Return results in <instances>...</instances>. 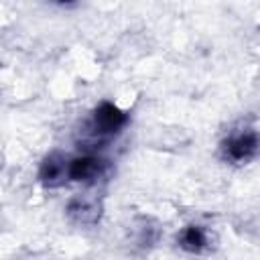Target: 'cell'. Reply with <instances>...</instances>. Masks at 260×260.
Returning a JSON list of instances; mask_svg holds the SVG:
<instances>
[{"label": "cell", "instance_id": "cell-2", "mask_svg": "<svg viewBox=\"0 0 260 260\" xmlns=\"http://www.w3.org/2000/svg\"><path fill=\"white\" fill-rule=\"evenodd\" d=\"M258 144L260 142L254 132L234 134L223 142V154H225V158H230L234 162H242V160H248L258 150Z\"/></svg>", "mask_w": 260, "mask_h": 260}, {"label": "cell", "instance_id": "cell-3", "mask_svg": "<svg viewBox=\"0 0 260 260\" xmlns=\"http://www.w3.org/2000/svg\"><path fill=\"white\" fill-rule=\"evenodd\" d=\"M104 171V160L95 156H77L67 162V179L73 181H89L100 177Z\"/></svg>", "mask_w": 260, "mask_h": 260}, {"label": "cell", "instance_id": "cell-1", "mask_svg": "<svg viewBox=\"0 0 260 260\" xmlns=\"http://www.w3.org/2000/svg\"><path fill=\"white\" fill-rule=\"evenodd\" d=\"M126 124V114H122L116 106L112 104H102L91 118V134L106 138V136H114L116 132L122 130V126Z\"/></svg>", "mask_w": 260, "mask_h": 260}, {"label": "cell", "instance_id": "cell-4", "mask_svg": "<svg viewBox=\"0 0 260 260\" xmlns=\"http://www.w3.org/2000/svg\"><path fill=\"white\" fill-rule=\"evenodd\" d=\"M65 177H67V165H65V162L55 160L53 156L45 160V165H43V169H41V179H43V183H47V185H57V183H61V179H65Z\"/></svg>", "mask_w": 260, "mask_h": 260}, {"label": "cell", "instance_id": "cell-5", "mask_svg": "<svg viewBox=\"0 0 260 260\" xmlns=\"http://www.w3.org/2000/svg\"><path fill=\"white\" fill-rule=\"evenodd\" d=\"M179 242H181V246H183L185 250H189V252H199V250L205 246L207 240H205V232H203L201 228L191 225V228H187V230L181 234Z\"/></svg>", "mask_w": 260, "mask_h": 260}]
</instances>
